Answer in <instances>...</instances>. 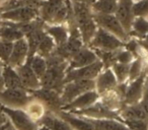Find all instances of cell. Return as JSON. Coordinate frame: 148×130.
<instances>
[{
	"mask_svg": "<svg viewBox=\"0 0 148 130\" xmlns=\"http://www.w3.org/2000/svg\"><path fill=\"white\" fill-rule=\"evenodd\" d=\"M72 1V0H71ZM74 19L82 38L84 45H88L97 30V25L93 19V11L90 5L82 2L72 1Z\"/></svg>",
	"mask_w": 148,
	"mask_h": 130,
	"instance_id": "6da1fadb",
	"label": "cell"
},
{
	"mask_svg": "<svg viewBox=\"0 0 148 130\" xmlns=\"http://www.w3.org/2000/svg\"><path fill=\"white\" fill-rule=\"evenodd\" d=\"M0 15L4 21H10L14 23H29L39 19V4L31 0H27L25 4L12 9L1 11Z\"/></svg>",
	"mask_w": 148,
	"mask_h": 130,
	"instance_id": "7a4b0ae2",
	"label": "cell"
},
{
	"mask_svg": "<svg viewBox=\"0 0 148 130\" xmlns=\"http://www.w3.org/2000/svg\"><path fill=\"white\" fill-rule=\"evenodd\" d=\"M68 29H69V36L67 41L62 45L56 46L53 53L69 62V60L84 46V43L76 25L68 27Z\"/></svg>",
	"mask_w": 148,
	"mask_h": 130,
	"instance_id": "3957f363",
	"label": "cell"
},
{
	"mask_svg": "<svg viewBox=\"0 0 148 130\" xmlns=\"http://www.w3.org/2000/svg\"><path fill=\"white\" fill-rule=\"evenodd\" d=\"M33 98L32 93L25 89H4L0 91V106L23 110Z\"/></svg>",
	"mask_w": 148,
	"mask_h": 130,
	"instance_id": "277c9868",
	"label": "cell"
},
{
	"mask_svg": "<svg viewBox=\"0 0 148 130\" xmlns=\"http://www.w3.org/2000/svg\"><path fill=\"white\" fill-rule=\"evenodd\" d=\"M95 89V79H75V80L66 83L62 87L61 97L62 104H66L72 102L76 99L78 96L84 94L85 91Z\"/></svg>",
	"mask_w": 148,
	"mask_h": 130,
	"instance_id": "5b68a950",
	"label": "cell"
},
{
	"mask_svg": "<svg viewBox=\"0 0 148 130\" xmlns=\"http://www.w3.org/2000/svg\"><path fill=\"white\" fill-rule=\"evenodd\" d=\"M93 19H95V21L97 23V27L113 34L114 36H116L118 39L123 41L124 43H126L131 38L127 34V32L124 30L121 23L114 13L93 12Z\"/></svg>",
	"mask_w": 148,
	"mask_h": 130,
	"instance_id": "8992f818",
	"label": "cell"
},
{
	"mask_svg": "<svg viewBox=\"0 0 148 130\" xmlns=\"http://www.w3.org/2000/svg\"><path fill=\"white\" fill-rule=\"evenodd\" d=\"M125 43L118 39L113 34L109 33L101 28H97L95 36L89 42L87 46L91 49L103 50V51H116V50L123 48Z\"/></svg>",
	"mask_w": 148,
	"mask_h": 130,
	"instance_id": "52a82bcc",
	"label": "cell"
},
{
	"mask_svg": "<svg viewBox=\"0 0 148 130\" xmlns=\"http://www.w3.org/2000/svg\"><path fill=\"white\" fill-rule=\"evenodd\" d=\"M1 110L7 116L10 124L16 130H37L39 124L34 121L23 109H10L2 107Z\"/></svg>",
	"mask_w": 148,
	"mask_h": 130,
	"instance_id": "ba28073f",
	"label": "cell"
},
{
	"mask_svg": "<svg viewBox=\"0 0 148 130\" xmlns=\"http://www.w3.org/2000/svg\"><path fill=\"white\" fill-rule=\"evenodd\" d=\"M74 115L82 116V117L90 118V119H117L122 121L120 117V113L116 111H112L107 108L101 101H97L92 106L86 108V109L79 110V111L69 112Z\"/></svg>",
	"mask_w": 148,
	"mask_h": 130,
	"instance_id": "9c48e42d",
	"label": "cell"
},
{
	"mask_svg": "<svg viewBox=\"0 0 148 130\" xmlns=\"http://www.w3.org/2000/svg\"><path fill=\"white\" fill-rule=\"evenodd\" d=\"M146 76H147V73L144 69L140 76H138L137 78L132 81H128L125 95H124V106L134 105L141 101L146 83Z\"/></svg>",
	"mask_w": 148,
	"mask_h": 130,
	"instance_id": "30bf717a",
	"label": "cell"
},
{
	"mask_svg": "<svg viewBox=\"0 0 148 130\" xmlns=\"http://www.w3.org/2000/svg\"><path fill=\"white\" fill-rule=\"evenodd\" d=\"M103 69V65L99 59L86 66L72 69L66 72L65 77H64V85L69 81L75 80V79H95Z\"/></svg>",
	"mask_w": 148,
	"mask_h": 130,
	"instance_id": "8fae6325",
	"label": "cell"
},
{
	"mask_svg": "<svg viewBox=\"0 0 148 130\" xmlns=\"http://www.w3.org/2000/svg\"><path fill=\"white\" fill-rule=\"evenodd\" d=\"M32 95L38 100L42 102L47 108V111L52 112V113L57 114L62 109V101L60 97V93L54 91V89H44L40 87L37 91H32Z\"/></svg>",
	"mask_w": 148,
	"mask_h": 130,
	"instance_id": "7c38bea8",
	"label": "cell"
},
{
	"mask_svg": "<svg viewBox=\"0 0 148 130\" xmlns=\"http://www.w3.org/2000/svg\"><path fill=\"white\" fill-rule=\"evenodd\" d=\"M114 14L119 19L128 35H130L132 25L135 19L133 13V0H118L117 8Z\"/></svg>",
	"mask_w": 148,
	"mask_h": 130,
	"instance_id": "4fadbf2b",
	"label": "cell"
},
{
	"mask_svg": "<svg viewBox=\"0 0 148 130\" xmlns=\"http://www.w3.org/2000/svg\"><path fill=\"white\" fill-rule=\"evenodd\" d=\"M99 100V95L95 89L92 91H85L84 94L78 96L76 99H74L72 102L66 104V105L62 106L63 111L66 112H74V111H79V110L86 109V108L92 106L95 103H97Z\"/></svg>",
	"mask_w": 148,
	"mask_h": 130,
	"instance_id": "5bb4252c",
	"label": "cell"
},
{
	"mask_svg": "<svg viewBox=\"0 0 148 130\" xmlns=\"http://www.w3.org/2000/svg\"><path fill=\"white\" fill-rule=\"evenodd\" d=\"M97 60H99V58H97L95 52L90 47L84 45L69 60L66 72L69 70H72V69L80 68V67L89 65V64L95 62Z\"/></svg>",
	"mask_w": 148,
	"mask_h": 130,
	"instance_id": "9a60e30c",
	"label": "cell"
},
{
	"mask_svg": "<svg viewBox=\"0 0 148 130\" xmlns=\"http://www.w3.org/2000/svg\"><path fill=\"white\" fill-rule=\"evenodd\" d=\"M15 69H16L19 77H21L23 89H25L27 91H29V93H32V91H37V89H39L40 87H41L40 78L37 76V74L34 72L33 69H32L29 60H27L25 64L16 67Z\"/></svg>",
	"mask_w": 148,
	"mask_h": 130,
	"instance_id": "2e32d148",
	"label": "cell"
},
{
	"mask_svg": "<svg viewBox=\"0 0 148 130\" xmlns=\"http://www.w3.org/2000/svg\"><path fill=\"white\" fill-rule=\"evenodd\" d=\"M27 58H29V45H27V39L23 37L13 42L12 51H11L7 64L16 68V67L25 64Z\"/></svg>",
	"mask_w": 148,
	"mask_h": 130,
	"instance_id": "e0dca14e",
	"label": "cell"
},
{
	"mask_svg": "<svg viewBox=\"0 0 148 130\" xmlns=\"http://www.w3.org/2000/svg\"><path fill=\"white\" fill-rule=\"evenodd\" d=\"M95 80V91L99 95H103L110 91H114L117 87L118 81L112 68L103 69L101 72L97 76Z\"/></svg>",
	"mask_w": 148,
	"mask_h": 130,
	"instance_id": "ac0fdd59",
	"label": "cell"
},
{
	"mask_svg": "<svg viewBox=\"0 0 148 130\" xmlns=\"http://www.w3.org/2000/svg\"><path fill=\"white\" fill-rule=\"evenodd\" d=\"M65 0H42L39 3V19L45 23H51L55 13Z\"/></svg>",
	"mask_w": 148,
	"mask_h": 130,
	"instance_id": "d6986e66",
	"label": "cell"
},
{
	"mask_svg": "<svg viewBox=\"0 0 148 130\" xmlns=\"http://www.w3.org/2000/svg\"><path fill=\"white\" fill-rule=\"evenodd\" d=\"M57 115H59L62 119L65 120L73 130H95L93 125L86 117L74 115V114L63 111V110L58 112Z\"/></svg>",
	"mask_w": 148,
	"mask_h": 130,
	"instance_id": "ffe728a7",
	"label": "cell"
},
{
	"mask_svg": "<svg viewBox=\"0 0 148 130\" xmlns=\"http://www.w3.org/2000/svg\"><path fill=\"white\" fill-rule=\"evenodd\" d=\"M38 124L45 125L50 130H73L71 126L65 120L62 119L59 115L49 111H47V113L38 122Z\"/></svg>",
	"mask_w": 148,
	"mask_h": 130,
	"instance_id": "44dd1931",
	"label": "cell"
},
{
	"mask_svg": "<svg viewBox=\"0 0 148 130\" xmlns=\"http://www.w3.org/2000/svg\"><path fill=\"white\" fill-rule=\"evenodd\" d=\"M45 32L49 36H51L54 40L56 46H60L64 44L69 36V29L65 23L60 25H47L45 23Z\"/></svg>",
	"mask_w": 148,
	"mask_h": 130,
	"instance_id": "7402d4cb",
	"label": "cell"
},
{
	"mask_svg": "<svg viewBox=\"0 0 148 130\" xmlns=\"http://www.w3.org/2000/svg\"><path fill=\"white\" fill-rule=\"evenodd\" d=\"M23 37H25V35L18 28L17 23L3 21L2 25H0V40L13 43V42L17 41Z\"/></svg>",
	"mask_w": 148,
	"mask_h": 130,
	"instance_id": "603a6c76",
	"label": "cell"
},
{
	"mask_svg": "<svg viewBox=\"0 0 148 130\" xmlns=\"http://www.w3.org/2000/svg\"><path fill=\"white\" fill-rule=\"evenodd\" d=\"M2 76L5 89H23L21 77L14 67L8 64L2 65Z\"/></svg>",
	"mask_w": 148,
	"mask_h": 130,
	"instance_id": "cb8c5ba5",
	"label": "cell"
},
{
	"mask_svg": "<svg viewBox=\"0 0 148 130\" xmlns=\"http://www.w3.org/2000/svg\"><path fill=\"white\" fill-rule=\"evenodd\" d=\"M95 130H131L123 121L117 119H90Z\"/></svg>",
	"mask_w": 148,
	"mask_h": 130,
	"instance_id": "d4e9b609",
	"label": "cell"
},
{
	"mask_svg": "<svg viewBox=\"0 0 148 130\" xmlns=\"http://www.w3.org/2000/svg\"><path fill=\"white\" fill-rule=\"evenodd\" d=\"M23 110H25V113H27L34 121L37 122V123L44 117V115L47 113V108L45 107V105H44L40 100H38L37 98H35V97L27 103V105L25 106V108Z\"/></svg>",
	"mask_w": 148,
	"mask_h": 130,
	"instance_id": "484cf974",
	"label": "cell"
},
{
	"mask_svg": "<svg viewBox=\"0 0 148 130\" xmlns=\"http://www.w3.org/2000/svg\"><path fill=\"white\" fill-rule=\"evenodd\" d=\"M133 35L139 40L144 39L148 36V19L145 17H135L130 32V37Z\"/></svg>",
	"mask_w": 148,
	"mask_h": 130,
	"instance_id": "4316f807",
	"label": "cell"
},
{
	"mask_svg": "<svg viewBox=\"0 0 148 130\" xmlns=\"http://www.w3.org/2000/svg\"><path fill=\"white\" fill-rule=\"evenodd\" d=\"M55 48H56V44L54 42V40L52 39L51 36H49L46 33L44 35L43 39L40 42L39 46H38L37 53L36 54H39V55L43 56L44 58H47L53 53Z\"/></svg>",
	"mask_w": 148,
	"mask_h": 130,
	"instance_id": "83f0119b",
	"label": "cell"
},
{
	"mask_svg": "<svg viewBox=\"0 0 148 130\" xmlns=\"http://www.w3.org/2000/svg\"><path fill=\"white\" fill-rule=\"evenodd\" d=\"M27 60L29 61V64H31V67L34 70V72L37 74L39 78H41L47 70V60H46V58H44L43 56L39 55V54H35L32 57L27 58Z\"/></svg>",
	"mask_w": 148,
	"mask_h": 130,
	"instance_id": "f1b7e54d",
	"label": "cell"
},
{
	"mask_svg": "<svg viewBox=\"0 0 148 130\" xmlns=\"http://www.w3.org/2000/svg\"><path fill=\"white\" fill-rule=\"evenodd\" d=\"M118 0H95L91 5L93 12L101 13H115L117 8Z\"/></svg>",
	"mask_w": 148,
	"mask_h": 130,
	"instance_id": "f546056e",
	"label": "cell"
},
{
	"mask_svg": "<svg viewBox=\"0 0 148 130\" xmlns=\"http://www.w3.org/2000/svg\"><path fill=\"white\" fill-rule=\"evenodd\" d=\"M95 52L97 58L101 61L103 69L111 68L117 62V50L116 51H103V50L92 49Z\"/></svg>",
	"mask_w": 148,
	"mask_h": 130,
	"instance_id": "4dcf8cb0",
	"label": "cell"
},
{
	"mask_svg": "<svg viewBox=\"0 0 148 130\" xmlns=\"http://www.w3.org/2000/svg\"><path fill=\"white\" fill-rule=\"evenodd\" d=\"M111 68H112V70H113L114 74H115L116 78H117L118 83H127L128 79H129L130 64L116 62Z\"/></svg>",
	"mask_w": 148,
	"mask_h": 130,
	"instance_id": "1f68e13d",
	"label": "cell"
},
{
	"mask_svg": "<svg viewBox=\"0 0 148 130\" xmlns=\"http://www.w3.org/2000/svg\"><path fill=\"white\" fill-rule=\"evenodd\" d=\"M145 69L144 65V60L141 56L136 57L133 59V61L130 63V69H129V79L128 81H132L136 79L138 76L141 75V73Z\"/></svg>",
	"mask_w": 148,
	"mask_h": 130,
	"instance_id": "d6a6232c",
	"label": "cell"
},
{
	"mask_svg": "<svg viewBox=\"0 0 148 130\" xmlns=\"http://www.w3.org/2000/svg\"><path fill=\"white\" fill-rule=\"evenodd\" d=\"M133 13L135 17L148 19V0L133 1Z\"/></svg>",
	"mask_w": 148,
	"mask_h": 130,
	"instance_id": "836d02e7",
	"label": "cell"
},
{
	"mask_svg": "<svg viewBox=\"0 0 148 130\" xmlns=\"http://www.w3.org/2000/svg\"><path fill=\"white\" fill-rule=\"evenodd\" d=\"M12 42L0 40V62L2 64H7L11 51H12Z\"/></svg>",
	"mask_w": 148,
	"mask_h": 130,
	"instance_id": "e575fe53",
	"label": "cell"
},
{
	"mask_svg": "<svg viewBox=\"0 0 148 130\" xmlns=\"http://www.w3.org/2000/svg\"><path fill=\"white\" fill-rule=\"evenodd\" d=\"M135 58V56L127 50L125 47L120 48V49L117 50V62H120V63H125V64H130L133 59Z\"/></svg>",
	"mask_w": 148,
	"mask_h": 130,
	"instance_id": "d590c367",
	"label": "cell"
},
{
	"mask_svg": "<svg viewBox=\"0 0 148 130\" xmlns=\"http://www.w3.org/2000/svg\"><path fill=\"white\" fill-rule=\"evenodd\" d=\"M123 122L131 130H148V122L144 120H125Z\"/></svg>",
	"mask_w": 148,
	"mask_h": 130,
	"instance_id": "8d00e7d4",
	"label": "cell"
},
{
	"mask_svg": "<svg viewBox=\"0 0 148 130\" xmlns=\"http://www.w3.org/2000/svg\"><path fill=\"white\" fill-rule=\"evenodd\" d=\"M9 120L7 118V116L3 113V111L1 110L0 111V130H5L6 127L9 125Z\"/></svg>",
	"mask_w": 148,
	"mask_h": 130,
	"instance_id": "74e56055",
	"label": "cell"
},
{
	"mask_svg": "<svg viewBox=\"0 0 148 130\" xmlns=\"http://www.w3.org/2000/svg\"><path fill=\"white\" fill-rule=\"evenodd\" d=\"M5 89L4 81H3V76H2V66H0V91H2Z\"/></svg>",
	"mask_w": 148,
	"mask_h": 130,
	"instance_id": "f35d334b",
	"label": "cell"
},
{
	"mask_svg": "<svg viewBox=\"0 0 148 130\" xmlns=\"http://www.w3.org/2000/svg\"><path fill=\"white\" fill-rule=\"evenodd\" d=\"M72 1H77V2H82V3H85L87 5H92L93 3L95 2V0H72Z\"/></svg>",
	"mask_w": 148,
	"mask_h": 130,
	"instance_id": "ab89813d",
	"label": "cell"
},
{
	"mask_svg": "<svg viewBox=\"0 0 148 130\" xmlns=\"http://www.w3.org/2000/svg\"><path fill=\"white\" fill-rule=\"evenodd\" d=\"M37 130H50L48 127H46L45 125H39L37 128Z\"/></svg>",
	"mask_w": 148,
	"mask_h": 130,
	"instance_id": "60d3db41",
	"label": "cell"
},
{
	"mask_svg": "<svg viewBox=\"0 0 148 130\" xmlns=\"http://www.w3.org/2000/svg\"><path fill=\"white\" fill-rule=\"evenodd\" d=\"M5 130H16V129H15V128L13 127V126L11 125L10 123H9V125L7 126V127H6V129H5Z\"/></svg>",
	"mask_w": 148,
	"mask_h": 130,
	"instance_id": "b9f144b4",
	"label": "cell"
},
{
	"mask_svg": "<svg viewBox=\"0 0 148 130\" xmlns=\"http://www.w3.org/2000/svg\"><path fill=\"white\" fill-rule=\"evenodd\" d=\"M32 1H33V2H36V3H38V4H39L40 1H42V0H32Z\"/></svg>",
	"mask_w": 148,
	"mask_h": 130,
	"instance_id": "7bdbcfd3",
	"label": "cell"
},
{
	"mask_svg": "<svg viewBox=\"0 0 148 130\" xmlns=\"http://www.w3.org/2000/svg\"><path fill=\"white\" fill-rule=\"evenodd\" d=\"M2 23H3V19H1V15H0V25H2Z\"/></svg>",
	"mask_w": 148,
	"mask_h": 130,
	"instance_id": "ee69618b",
	"label": "cell"
},
{
	"mask_svg": "<svg viewBox=\"0 0 148 130\" xmlns=\"http://www.w3.org/2000/svg\"><path fill=\"white\" fill-rule=\"evenodd\" d=\"M2 65H4V64H2L1 62H0V66H2Z\"/></svg>",
	"mask_w": 148,
	"mask_h": 130,
	"instance_id": "f6af8a7d",
	"label": "cell"
},
{
	"mask_svg": "<svg viewBox=\"0 0 148 130\" xmlns=\"http://www.w3.org/2000/svg\"><path fill=\"white\" fill-rule=\"evenodd\" d=\"M0 111H1V106H0Z\"/></svg>",
	"mask_w": 148,
	"mask_h": 130,
	"instance_id": "bcb514c9",
	"label": "cell"
},
{
	"mask_svg": "<svg viewBox=\"0 0 148 130\" xmlns=\"http://www.w3.org/2000/svg\"><path fill=\"white\" fill-rule=\"evenodd\" d=\"M133 1H137V0H133Z\"/></svg>",
	"mask_w": 148,
	"mask_h": 130,
	"instance_id": "7dc6e473",
	"label": "cell"
},
{
	"mask_svg": "<svg viewBox=\"0 0 148 130\" xmlns=\"http://www.w3.org/2000/svg\"><path fill=\"white\" fill-rule=\"evenodd\" d=\"M23 1H27V0H23Z\"/></svg>",
	"mask_w": 148,
	"mask_h": 130,
	"instance_id": "c3c4849f",
	"label": "cell"
}]
</instances>
